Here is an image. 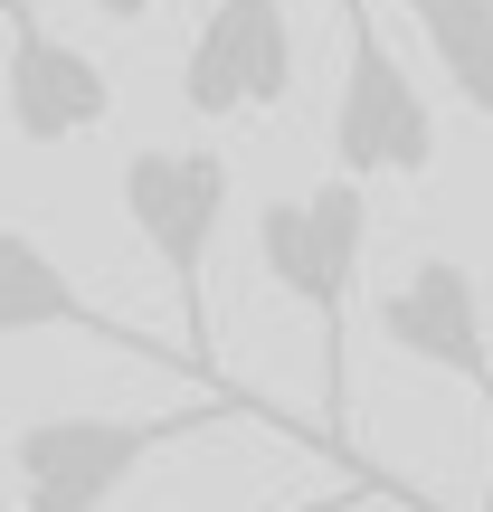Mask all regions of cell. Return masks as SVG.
Masks as SVG:
<instances>
[{"label": "cell", "instance_id": "obj_1", "mask_svg": "<svg viewBox=\"0 0 493 512\" xmlns=\"http://www.w3.org/2000/svg\"><path fill=\"white\" fill-rule=\"evenodd\" d=\"M209 427H266V437H285V446L332 456L323 427L285 418V408H266L247 380H228V389H190L181 408H143V418H124V408H48V418H29L10 437V503L19 512H105L162 446H190V437H209Z\"/></svg>", "mask_w": 493, "mask_h": 512}, {"label": "cell", "instance_id": "obj_2", "mask_svg": "<svg viewBox=\"0 0 493 512\" xmlns=\"http://www.w3.org/2000/svg\"><path fill=\"white\" fill-rule=\"evenodd\" d=\"M361 256H370V190L361 181H313L294 200L256 209V266L275 275V294L313 313V361H323V437L342 475H389L380 456H361L351 437V304H361Z\"/></svg>", "mask_w": 493, "mask_h": 512}, {"label": "cell", "instance_id": "obj_3", "mask_svg": "<svg viewBox=\"0 0 493 512\" xmlns=\"http://www.w3.org/2000/svg\"><path fill=\"white\" fill-rule=\"evenodd\" d=\"M228 190H238L228 152H209V143H143V152H124V181H114L133 238L152 247V266L181 294V351L200 370H219V351H209V247L228 228Z\"/></svg>", "mask_w": 493, "mask_h": 512}, {"label": "cell", "instance_id": "obj_4", "mask_svg": "<svg viewBox=\"0 0 493 512\" xmlns=\"http://www.w3.org/2000/svg\"><path fill=\"white\" fill-rule=\"evenodd\" d=\"M332 162L342 181H427L437 171V105L418 95V76L399 67V48L380 38L370 0H342V95H332Z\"/></svg>", "mask_w": 493, "mask_h": 512}, {"label": "cell", "instance_id": "obj_5", "mask_svg": "<svg viewBox=\"0 0 493 512\" xmlns=\"http://www.w3.org/2000/svg\"><path fill=\"white\" fill-rule=\"evenodd\" d=\"M0 114L19 143L57 152L114 124V67L38 19V0H0Z\"/></svg>", "mask_w": 493, "mask_h": 512}, {"label": "cell", "instance_id": "obj_6", "mask_svg": "<svg viewBox=\"0 0 493 512\" xmlns=\"http://www.w3.org/2000/svg\"><path fill=\"white\" fill-rule=\"evenodd\" d=\"M294 10L285 0H209V19L181 48V105L200 124H238V114H275L294 95Z\"/></svg>", "mask_w": 493, "mask_h": 512}, {"label": "cell", "instance_id": "obj_7", "mask_svg": "<svg viewBox=\"0 0 493 512\" xmlns=\"http://www.w3.org/2000/svg\"><path fill=\"white\" fill-rule=\"evenodd\" d=\"M10 332H76V342H105V351H124V361L171 370L181 389H228V370H200L181 342H162V332H133L124 313H105V304H95V294L48 256V247L29 238V228H0V342H10Z\"/></svg>", "mask_w": 493, "mask_h": 512}, {"label": "cell", "instance_id": "obj_8", "mask_svg": "<svg viewBox=\"0 0 493 512\" xmlns=\"http://www.w3.org/2000/svg\"><path fill=\"white\" fill-rule=\"evenodd\" d=\"M380 342L399 351V361L418 370H446V380H465L475 399L493 408V342H484V294L475 275L456 266V256H418V266L399 275V285H380Z\"/></svg>", "mask_w": 493, "mask_h": 512}, {"label": "cell", "instance_id": "obj_9", "mask_svg": "<svg viewBox=\"0 0 493 512\" xmlns=\"http://www.w3.org/2000/svg\"><path fill=\"white\" fill-rule=\"evenodd\" d=\"M399 10L418 19V38H427V57L446 67L456 105L493 124V0H399Z\"/></svg>", "mask_w": 493, "mask_h": 512}, {"label": "cell", "instance_id": "obj_10", "mask_svg": "<svg viewBox=\"0 0 493 512\" xmlns=\"http://www.w3.org/2000/svg\"><path fill=\"white\" fill-rule=\"evenodd\" d=\"M370 503H408V512H437L418 494V484H399V475H342L332 494H313V503H294V512H370Z\"/></svg>", "mask_w": 493, "mask_h": 512}, {"label": "cell", "instance_id": "obj_11", "mask_svg": "<svg viewBox=\"0 0 493 512\" xmlns=\"http://www.w3.org/2000/svg\"><path fill=\"white\" fill-rule=\"evenodd\" d=\"M95 10H105V19H143L152 0H95Z\"/></svg>", "mask_w": 493, "mask_h": 512}, {"label": "cell", "instance_id": "obj_12", "mask_svg": "<svg viewBox=\"0 0 493 512\" xmlns=\"http://www.w3.org/2000/svg\"><path fill=\"white\" fill-rule=\"evenodd\" d=\"M484 512H493V465H484Z\"/></svg>", "mask_w": 493, "mask_h": 512}]
</instances>
